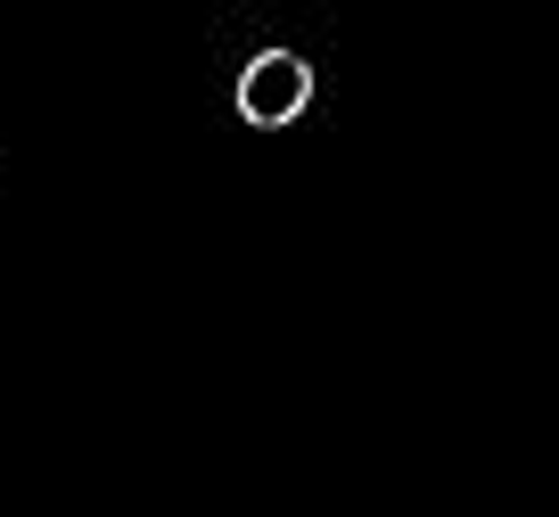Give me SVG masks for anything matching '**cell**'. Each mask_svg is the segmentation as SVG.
<instances>
[{
    "label": "cell",
    "instance_id": "6da1fadb",
    "mask_svg": "<svg viewBox=\"0 0 559 517\" xmlns=\"http://www.w3.org/2000/svg\"><path fill=\"white\" fill-rule=\"evenodd\" d=\"M305 107H313V67H305L297 50H263V58H247V74H239V116H247V123L280 132V123H297Z\"/></svg>",
    "mask_w": 559,
    "mask_h": 517
}]
</instances>
